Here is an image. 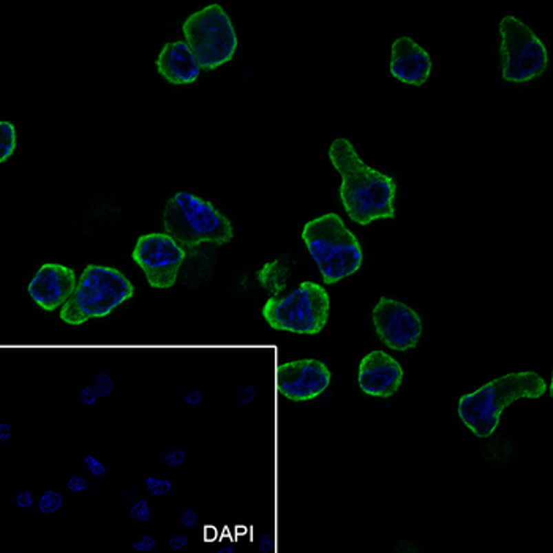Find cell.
Instances as JSON below:
<instances>
[{"mask_svg":"<svg viewBox=\"0 0 553 553\" xmlns=\"http://www.w3.org/2000/svg\"><path fill=\"white\" fill-rule=\"evenodd\" d=\"M327 158L342 177L338 195L353 223L368 227L378 220L395 217L394 177L365 163L350 139L335 138L327 150Z\"/></svg>","mask_w":553,"mask_h":553,"instance_id":"cell-1","label":"cell"},{"mask_svg":"<svg viewBox=\"0 0 553 553\" xmlns=\"http://www.w3.org/2000/svg\"><path fill=\"white\" fill-rule=\"evenodd\" d=\"M547 390L545 379L538 372H511L460 395L457 415L476 438L487 439L497 432L503 411L509 405L523 399L538 400Z\"/></svg>","mask_w":553,"mask_h":553,"instance_id":"cell-2","label":"cell"},{"mask_svg":"<svg viewBox=\"0 0 553 553\" xmlns=\"http://www.w3.org/2000/svg\"><path fill=\"white\" fill-rule=\"evenodd\" d=\"M163 231L187 253L201 245L222 247L234 239V227L222 211L191 191H176L162 211Z\"/></svg>","mask_w":553,"mask_h":553,"instance_id":"cell-3","label":"cell"},{"mask_svg":"<svg viewBox=\"0 0 553 553\" xmlns=\"http://www.w3.org/2000/svg\"><path fill=\"white\" fill-rule=\"evenodd\" d=\"M300 238L327 286L353 277L362 267V245L338 213L329 212L309 220Z\"/></svg>","mask_w":553,"mask_h":553,"instance_id":"cell-4","label":"cell"},{"mask_svg":"<svg viewBox=\"0 0 553 553\" xmlns=\"http://www.w3.org/2000/svg\"><path fill=\"white\" fill-rule=\"evenodd\" d=\"M135 296V286L117 267L89 264L78 278L76 289L61 309L62 323L81 326L87 321L109 316Z\"/></svg>","mask_w":553,"mask_h":553,"instance_id":"cell-5","label":"cell"},{"mask_svg":"<svg viewBox=\"0 0 553 553\" xmlns=\"http://www.w3.org/2000/svg\"><path fill=\"white\" fill-rule=\"evenodd\" d=\"M261 313L273 331L318 335L329 321L331 296L323 284L302 282L286 296H271Z\"/></svg>","mask_w":553,"mask_h":553,"instance_id":"cell-6","label":"cell"},{"mask_svg":"<svg viewBox=\"0 0 553 553\" xmlns=\"http://www.w3.org/2000/svg\"><path fill=\"white\" fill-rule=\"evenodd\" d=\"M182 34L206 72L227 65L239 46L233 19L220 3H209L193 12L182 24Z\"/></svg>","mask_w":553,"mask_h":553,"instance_id":"cell-7","label":"cell"},{"mask_svg":"<svg viewBox=\"0 0 553 553\" xmlns=\"http://www.w3.org/2000/svg\"><path fill=\"white\" fill-rule=\"evenodd\" d=\"M499 67L509 84H526L542 76L549 68V51L541 36L514 14H506L498 24Z\"/></svg>","mask_w":553,"mask_h":553,"instance_id":"cell-8","label":"cell"},{"mask_svg":"<svg viewBox=\"0 0 553 553\" xmlns=\"http://www.w3.org/2000/svg\"><path fill=\"white\" fill-rule=\"evenodd\" d=\"M187 251L179 242L163 233L139 236L132 250V260L143 271L154 289H171L177 283Z\"/></svg>","mask_w":553,"mask_h":553,"instance_id":"cell-9","label":"cell"},{"mask_svg":"<svg viewBox=\"0 0 553 553\" xmlns=\"http://www.w3.org/2000/svg\"><path fill=\"white\" fill-rule=\"evenodd\" d=\"M373 329L392 351L415 350L424 334L421 315L399 299L381 296L372 311Z\"/></svg>","mask_w":553,"mask_h":553,"instance_id":"cell-10","label":"cell"},{"mask_svg":"<svg viewBox=\"0 0 553 553\" xmlns=\"http://www.w3.org/2000/svg\"><path fill=\"white\" fill-rule=\"evenodd\" d=\"M76 284L78 277L72 267L59 262H45L32 275L28 283V293L36 307L51 313L68 302Z\"/></svg>","mask_w":553,"mask_h":553,"instance_id":"cell-11","label":"cell"},{"mask_svg":"<svg viewBox=\"0 0 553 553\" xmlns=\"http://www.w3.org/2000/svg\"><path fill=\"white\" fill-rule=\"evenodd\" d=\"M404 367L389 353L373 350L365 354L357 367V384L362 394L389 399L401 388Z\"/></svg>","mask_w":553,"mask_h":553,"instance_id":"cell-12","label":"cell"},{"mask_svg":"<svg viewBox=\"0 0 553 553\" xmlns=\"http://www.w3.org/2000/svg\"><path fill=\"white\" fill-rule=\"evenodd\" d=\"M332 383L331 368L318 359H294L283 370V390L288 400L310 401L324 394Z\"/></svg>","mask_w":553,"mask_h":553,"instance_id":"cell-13","label":"cell"},{"mask_svg":"<svg viewBox=\"0 0 553 553\" xmlns=\"http://www.w3.org/2000/svg\"><path fill=\"white\" fill-rule=\"evenodd\" d=\"M432 57L411 36L401 35L392 41L389 72L397 81L422 87L432 74Z\"/></svg>","mask_w":553,"mask_h":553,"instance_id":"cell-14","label":"cell"},{"mask_svg":"<svg viewBox=\"0 0 553 553\" xmlns=\"http://www.w3.org/2000/svg\"><path fill=\"white\" fill-rule=\"evenodd\" d=\"M155 70L171 85L195 84L201 74L200 63L184 40L168 41L160 48Z\"/></svg>","mask_w":553,"mask_h":553,"instance_id":"cell-15","label":"cell"},{"mask_svg":"<svg viewBox=\"0 0 553 553\" xmlns=\"http://www.w3.org/2000/svg\"><path fill=\"white\" fill-rule=\"evenodd\" d=\"M291 262L286 256H278L273 261L266 262L256 273V280L271 296H280L288 286V275Z\"/></svg>","mask_w":553,"mask_h":553,"instance_id":"cell-16","label":"cell"},{"mask_svg":"<svg viewBox=\"0 0 553 553\" xmlns=\"http://www.w3.org/2000/svg\"><path fill=\"white\" fill-rule=\"evenodd\" d=\"M0 162L5 163L14 155L16 146H18V135L16 128L10 121L0 122Z\"/></svg>","mask_w":553,"mask_h":553,"instance_id":"cell-17","label":"cell"},{"mask_svg":"<svg viewBox=\"0 0 553 553\" xmlns=\"http://www.w3.org/2000/svg\"><path fill=\"white\" fill-rule=\"evenodd\" d=\"M62 504L63 498L61 493L56 490H45L40 495L39 501H36V509L43 515H52L62 508Z\"/></svg>","mask_w":553,"mask_h":553,"instance_id":"cell-18","label":"cell"},{"mask_svg":"<svg viewBox=\"0 0 553 553\" xmlns=\"http://www.w3.org/2000/svg\"><path fill=\"white\" fill-rule=\"evenodd\" d=\"M144 487L147 488V492L152 497L163 498L166 495H169L171 490H173V482L166 479V477L150 474L146 476V479H144Z\"/></svg>","mask_w":553,"mask_h":553,"instance_id":"cell-19","label":"cell"},{"mask_svg":"<svg viewBox=\"0 0 553 553\" xmlns=\"http://www.w3.org/2000/svg\"><path fill=\"white\" fill-rule=\"evenodd\" d=\"M90 384H92V388L96 390L100 399H108L112 394V390H114V381H112L111 375L106 372L95 373L92 379H90Z\"/></svg>","mask_w":553,"mask_h":553,"instance_id":"cell-20","label":"cell"},{"mask_svg":"<svg viewBox=\"0 0 553 553\" xmlns=\"http://www.w3.org/2000/svg\"><path fill=\"white\" fill-rule=\"evenodd\" d=\"M130 517L139 523H146L152 517V504L147 499H138L130 506Z\"/></svg>","mask_w":553,"mask_h":553,"instance_id":"cell-21","label":"cell"},{"mask_svg":"<svg viewBox=\"0 0 553 553\" xmlns=\"http://www.w3.org/2000/svg\"><path fill=\"white\" fill-rule=\"evenodd\" d=\"M83 466H84V470L94 477H103V476H106V472H108V468H106L105 461L100 460L98 457H95V455H84Z\"/></svg>","mask_w":553,"mask_h":553,"instance_id":"cell-22","label":"cell"},{"mask_svg":"<svg viewBox=\"0 0 553 553\" xmlns=\"http://www.w3.org/2000/svg\"><path fill=\"white\" fill-rule=\"evenodd\" d=\"M185 452L180 448H171L163 454V463L171 470L180 468L185 463Z\"/></svg>","mask_w":553,"mask_h":553,"instance_id":"cell-23","label":"cell"},{"mask_svg":"<svg viewBox=\"0 0 553 553\" xmlns=\"http://www.w3.org/2000/svg\"><path fill=\"white\" fill-rule=\"evenodd\" d=\"M157 547H158V542H157V538H155L154 534H143L141 538H138L132 544V549L135 552H139V553L155 552V550H157Z\"/></svg>","mask_w":553,"mask_h":553,"instance_id":"cell-24","label":"cell"},{"mask_svg":"<svg viewBox=\"0 0 553 553\" xmlns=\"http://www.w3.org/2000/svg\"><path fill=\"white\" fill-rule=\"evenodd\" d=\"M179 523H180V526H184V528L191 530V528H195V526H198V523H200V515H198L195 509L184 508L179 512Z\"/></svg>","mask_w":553,"mask_h":553,"instance_id":"cell-25","label":"cell"},{"mask_svg":"<svg viewBox=\"0 0 553 553\" xmlns=\"http://www.w3.org/2000/svg\"><path fill=\"white\" fill-rule=\"evenodd\" d=\"M65 487L72 493H84L89 488V481L84 476H72L67 479Z\"/></svg>","mask_w":553,"mask_h":553,"instance_id":"cell-26","label":"cell"},{"mask_svg":"<svg viewBox=\"0 0 553 553\" xmlns=\"http://www.w3.org/2000/svg\"><path fill=\"white\" fill-rule=\"evenodd\" d=\"M78 397H79V401H81V404L85 406H94L100 399L98 394H96V390L92 388V384L83 386V388L79 389Z\"/></svg>","mask_w":553,"mask_h":553,"instance_id":"cell-27","label":"cell"},{"mask_svg":"<svg viewBox=\"0 0 553 553\" xmlns=\"http://www.w3.org/2000/svg\"><path fill=\"white\" fill-rule=\"evenodd\" d=\"M256 399V389L253 386L245 384L238 390V404L239 405H250Z\"/></svg>","mask_w":553,"mask_h":553,"instance_id":"cell-28","label":"cell"},{"mask_svg":"<svg viewBox=\"0 0 553 553\" xmlns=\"http://www.w3.org/2000/svg\"><path fill=\"white\" fill-rule=\"evenodd\" d=\"M16 506L19 509H23V511H28V509L34 508V503H35V498L32 495L30 490H21L18 495H16L14 499Z\"/></svg>","mask_w":553,"mask_h":553,"instance_id":"cell-29","label":"cell"},{"mask_svg":"<svg viewBox=\"0 0 553 553\" xmlns=\"http://www.w3.org/2000/svg\"><path fill=\"white\" fill-rule=\"evenodd\" d=\"M189 542H190V538L187 534H174V536H171L169 538V541H168V545H169V549L171 550H174V552H182V550H185L187 547H189Z\"/></svg>","mask_w":553,"mask_h":553,"instance_id":"cell-30","label":"cell"},{"mask_svg":"<svg viewBox=\"0 0 553 553\" xmlns=\"http://www.w3.org/2000/svg\"><path fill=\"white\" fill-rule=\"evenodd\" d=\"M202 400H204L202 392L198 389H190L184 394V401L190 406H200L202 405Z\"/></svg>","mask_w":553,"mask_h":553,"instance_id":"cell-31","label":"cell"},{"mask_svg":"<svg viewBox=\"0 0 553 553\" xmlns=\"http://www.w3.org/2000/svg\"><path fill=\"white\" fill-rule=\"evenodd\" d=\"M12 426L8 422L0 424V443H7L10 438H12Z\"/></svg>","mask_w":553,"mask_h":553,"instance_id":"cell-32","label":"cell"},{"mask_svg":"<svg viewBox=\"0 0 553 553\" xmlns=\"http://www.w3.org/2000/svg\"><path fill=\"white\" fill-rule=\"evenodd\" d=\"M236 552V547H223V549H220V553H234Z\"/></svg>","mask_w":553,"mask_h":553,"instance_id":"cell-33","label":"cell"}]
</instances>
